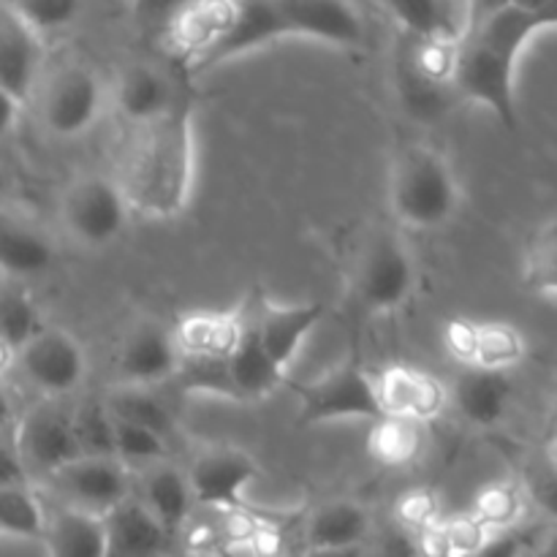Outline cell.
I'll use <instances>...</instances> for the list:
<instances>
[{
  "mask_svg": "<svg viewBox=\"0 0 557 557\" xmlns=\"http://www.w3.org/2000/svg\"><path fill=\"white\" fill-rule=\"evenodd\" d=\"M557 27V0L542 9L509 3L482 16L457 44L455 90L460 101L490 109L504 128H520L517 112V63L539 30Z\"/></svg>",
  "mask_w": 557,
  "mask_h": 557,
  "instance_id": "cell-1",
  "label": "cell"
},
{
  "mask_svg": "<svg viewBox=\"0 0 557 557\" xmlns=\"http://www.w3.org/2000/svg\"><path fill=\"white\" fill-rule=\"evenodd\" d=\"M120 185L131 210L147 218L180 215L194 188V101L185 92L150 123L134 125Z\"/></svg>",
  "mask_w": 557,
  "mask_h": 557,
  "instance_id": "cell-2",
  "label": "cell"
},
{
  "mask_svg": "<svg viewBox=\"0 0 557 557\" xmlns=\"http://www.w3.org/2000/svg\"><path fill=\"white\" fill-rule=\"evenodd\" d=\"M389 205L403 226H444L460 207V183L451 163L428 145L403 147L392 166Z\"/></svg>",
  "mask_w": 557,
  "mask_h": 557,
  "instance_id": "cell-3",
  "label": "cell"
},
{
  "mask_svg": "<svg viewBox=\"0 0 557 557\" xmlns=\"http://www.w3.org/2000/svg\"><path fill=\"white\" fill-rule=\"evenodd\" d=\"M288 386L297 400V424L302 428L341 422V419H368L370 422L384 413L379 392H375V373H370L359 357H348L346 362L335 364L319 379L294 381Z\"/></svg>",
  "mask_w": 557,
  "mask_h": 557,
  "instance_id": "cell-4",
  "label": "cell"
},
{
  "mask_svg": "<svg viewBox=\"0 0 557 557\" xmlns=\"http://www.w3.org/2000/svg\"><path fill=\"white\" fill-rule=\"evenodd\" d=\"M417 267L400 234L379 228L364 243L351 275V297L359 313H395L413 294Z\"/></svg>",
  "mask_w": 557,
  "mask_h": 557,
  "instance_id": "cell-5",
  "label": "cell"
},
{
  "mask_svg": "<svg viewBox=\"0 0 557 557\" xmlns=\"http://www.w3.org/2000/svg\"><path fill=\"white\" fill-rule=\"evenodd\" d=\"M128 196L114 177L85 174L63 196V223L76 243L103 248L125 232L131 218Z\"/></svg>",
  "mask_w": 557,
  "mask_h": 557,
  "instance_id": "cell-6",
  "label": "cell"
},
{
  "mask_svg": "<svg viewBox=\"0 0 557 557\" xmlns=\"http://www.w3.org/2000/svg\"><path fill=\"white\" fill-rule=\"evenodd\" d=\"M47 487L58 495L60 504L76 509L107 515L112 506L134 493L131 487V468L117 457L79 455L63 468L44 479Z\"/></svg>",
  "mask_w": 557,
  "mask_h": 557,
  "instance_id": "cell-7",
  "label": "cell"
},
{
  "mask_svg": "<svg viewBox=\"0 0 557 557\" xmlns=\"http://www.w3.org/2000/svg\"><path fill=\"white\" fill-rule=\"evenodd\" d=\"M16 364L25 379L49 397L71 395L87 375V357L79 341L71 332L49 324L16 351Z\"/></svg>",
  "mask_w": 557,
  "mask_h": 557,
  "instance_id": "cell-8",
  "label": "cell"
},
{
  "mask_svg": "<svg viewBox=\"0 0 557 557\" xmlns=\"http://www.w3.org/2000/svg\"><path fill=\"white\" fill-rule=\"evenodd\" d=\"M185 473L196 504L218 511H239L245 504V490L259 479L261 468L237 446H210L194 457Z\"/></svg>",
  "mask_w": 557,
  "mask_h": 557,
  "instance_id": "cell-9",
  "label": "cell"
},
{
  "mask_svg": "<svg viewBox=\"0 0 557 557\" xmlns=\"http://www.w3.org/2000/svg\"><path fill=\"white\" fill-rule=\"evenodd\" d=\"M11 438L30 479L52 476L58 468L79 457L71 411L58 406H36L22 413L11 430Z\"/></svg>",
  "mask_w": 557,
  "mask_h": 557,
  "instance_id": "cell-10",
  "label": "cell"
},
{
  "mask_svg": "<svg viewBox=\"0 0 557 557\" xmlns=\"http://www.w3.org/2000/svg\"><path fill=\"white\" fill-rule=\"evenodd\" d=\"M103 107L101 79L85 65H65L49 79L41 98L44 125L60 139L85 134Z\"/></svg>",
  "mask_w": 557,
  "mask_h": 557,
  "instance_id": "cell-11",
  "label": "cell"
},
{
  "mask_svg": "<svg viewBox=\"0 0 557 557\" xmlns=\"http://www.w3.org/2000/svg\"><path fill=\"white\" fill-rule=\"evenodd\" d=\"M288 38L357 49L368 41V25L351 0H277Z\"/></svg>",
  "mask_w": 557,
  "mask_h": 557,
  "instance_id": "cell-12",
  "label": "cell"
},
{
  "mask_svg": "<svg viewBox=\"0 0 557 557\" xmlns=\"http://www.w3.org/2000/svg\"><path fill=\"white\" fill-rule=\"evenodd\" d=\"M237 14V0H188L169 22L163 41L174 58L194 74L201 60L218 47Z\"/></svg>",
  "mask_w": 557,
  "mask_h": 557,
  "instance_id": "cell-13",
  "label": "cell"
},
{
  "mask_svg": "<svg viewBox=\"0 0 557 557\" xmlns=\"http://www.w3.org/2000/svg\"><path fill=\"white\" fill-rule=\"evenodd\" d=\"M177 364L180 348L172 326H163L158 321H141L139 326H134L114 359L117 384L141 386H158L163 381H172Z\"/></svg>",
  "mask_w": 557,
  "mask_h": 557,
  "instance_id": "cell-14",
  "label": "cell"
},
{
  "mask_svg": "<svg viewBox=\"0 0 557 557\" xmlns=\"http://www.w3.org/2000/svg\"><path fill=\"white\" fill-rule=\"evenodd\" d=\"M375 392H379L381 411L424 424L441 417L449 406V389L444 381L411 364H389L375 373Z\"/></svg>",
  "mask_w": 557,
  "mask_h": 557,
  "instance_id": "cell-15",
  "label": "cell"
},
{
  "mask_svg": "<svg viewBox=\"0 0 557 557\" xmlns=\"http://www.w3.org/2000/svg\"><path fill=\"white\" fill-rule=\"evenodd\" d=\"M250 310H253L256 330H259L261 343L270 351V357L288 373L294 357L299 354L302 343L308 341L310 332L321 324L326 308L321 302H299V305H277L267 297H248Z\"/></svg>",
  "mask_w": 557,
  "mask_h": 557,
  "instance_id": "cell-16",
  "label": "cell"
},
{
  "mask_svg": "<svg viewBox=\"0 0 557 557\" xmlns=\"http://www.w3.org/2000/svg\"><path fill=\"white\" fill-rule=\"evenodd\" d=\"M449 400L471 428H495L504 422L515 400V381L509 370L462 364V370L451 381Z\"/></svg>",
  "mask_w": 557,
  "mask_h": 557,
  "instance_id": "cell-17",
  "label": "cell"
},
{
  "mask_svg": "<svg viewBox=\"0 0 557 557\" xmlns=\"http://www.w3.org/2000/svg\"><path fill=\"white\" fill-rule=\"evenodd\" d=\"M239 313H243V326H239V337L234 343L232 354H228V368H232V379L234 386H237L239 403H256L281 389L288 381V375L270 357L264 343H261L248 299L239 305Z\"/></svg>",
  "mask_w": 557,
  "mask_h": 557,
  "instance_id": "cell-18",
  "label": "cell"
},
{
  "mask_svg": "<svg viewBox=\"0 0 557 557\" xmlns=\"http://www.w3.org/2000/svg\"><path fill=\"white\" fill-rule=\"evenodd\" d=\"M41 58V36L11 9L9 0H0V87L25 103L36 87Z\"/></svg>",
  "mask_w": 557,
  "mask_h": 557,
  "instance_id": "cell-19",
  "label": "cell"
},
{
  "mask_svg": "<svg viewBox=\"0 0 557 557\" xmlns=\"http://www.w3.org/2000/svg\"><path fill=\"white\" fill-rule=\"evenodd\" d=\"M283 38L288 36L277 0H237V14H234L232 27L218 41V47L201 60L196 71L215 69V65L228 63V60L239 58V54L270 47V44L283 41Z\"/></svg>",
  "mask_w": 557,
  "mask_h": 557,
  "instance_id": "cell-20",
  "label": "cell"
},
{
  "mask_svg": "<svg viewBox=\"0 0 557 557\" xmlns=\"http://www.w3.org/2000/svg\"><path fill=\"white\" fill-rule=\"evenodd\" d=\"M392 76H395V90L403 109H406L408 117L419 120V123H441V120L455 109V103L460 101V96H457L451 82H444L438 79V76L428 74V71L413 60L406 41H403V36L395 47Z\"/></svg>",
  "mask_w": 557,
  "mask_h": 557,
  "instance_id": "cell-21",
  "label": "cell"
},
{
  "mask_svg": "<svg viewBox=\"0 0 557 557\" xmlns=\"http://www.w3.org/2000/svg\"><path fill=\"white\" fill-rule=\"evenodd\" d=\"M185 90L174 85L172 76L150 63H131L120 74L117 90H114V107L120 117L134 128V125L150 123L158 114L172 109Z\"/></svg>",
  "mask_w": 557,
  "mask_h": 557,
  "instance_id": "cell-22",
  "label": "cell"
},
{
  "mask_svg": "<svg viewBox=\"0 0 557 557\" xmlns=\"http://www.w3.org/2000/svg\"><path fill=\"white\" fill-rule=\"evenodd\" d=\"M403 33L460 44L471 33L473 0H381Z\"/></svg>",
  "mask_w": 557,
  "mask_h": 557,
  "instance_id": "cell-23",
  "label": "cell"
},
{
  "mask_svg": "<svg viewBox=\"0 0 557 557\" xmlns=\"http://www.w3.org/2000/svg\"><path fill=\"white\" fill-rule=\"evenodd\" d=\"M103 525H107V557L158 555L169 549L172 542L166 528L134 493L103 515Z\"/></svg>",
  "mask_w": 557,
  "mask_h": 557,
  "instance_id": "cell-24",
  "label": "cell"
},
{
  "mask_svg": "<svg viewBox=\"0 0 557 557\" xmlns=\"http://www.w3.org/2000/svg\"><path fill=\"white\" fill-rule=\"evenodd\" d=\"M136 495L156 515V520L166 528L169 536L177 539L185 531L196 500L190 493L188 473L183 468L172 466L169 460L141 468L139 493Z\"/></svg>",
  "mask_w": 557,
  "mask_h": 557,
  "instance_id": "cell-25",
  "label": "cell"
},
{
  "mask_svg": "<svg viewBox=\"0 0 557 557\" xmlns=\"http://www.w3.org/2000/svg\"><path fill=\"white\" fill-rule=\"evenodd\" d=\"M44 547L60 557H107V525L103 515L76 509L69 504L47 506Z\"/></svg>",
  "mask_w": 557,
  "mask_h": 557,
  "instance_id": "cell-26",
  "label": "cell"
},
{
  "mask_svg": "<svg viewBox=\"0 0 557 557\" xmlns=\"http://www.w3.org/2000/svg\"><path fill=\"white\" fill-rule=\"evenodd\" d=\"M368 536V509L351 498H332L315 506L305 525V542L313 553H348Z\"/></svg>",
  "mask_w": 557,
  "mask_h": 557,
  "instance_id": "cell-27",
  "label": "cell"
},
{
  "mask_svg": "<svg viewBox=\"0 0 557 557\" xmlns=\"http://www.w3.org/2000/svg\"><path fill=\"white\" fill-rule=\"evenodd\" d=\"M243 313L237 310H196L185 313L172 326L180 354H207L228 357L239 337Z\"/></svg>",
  "mask_w": 557,
  "mask_h": 557,
  "instance_id": "cell-28",
  "label": "cell"
},
{
  "mask_svg": "<svg viewBox=\"0 0 557 557\" xmlns=\"http://www.w3.org/2000/svg\"><path fill=\"white\" fill-rule=\"evenodd\" d=\"M54 248L38 228L0 212V272L14 281L38 277L52 267Z\"/></svg>",
  "mask_w": 557,
  "mask_h": 557,
  "instance_id": "cell-29",
  "label": "cell"
},
{
  "mask_svg": "<svg viewBox=\"0 0 557 557\" xmlns=\"http://www.w3.org/2000/svg\"><path fill=\"white\" fill-rule=\"evenodd\" d=\"M368 451L379 466L384 468H408L422 457L424 451V422L397 417V413H381L370 419Z\"/></svg>",
  "mask_w": 557,
  "mask_h": 557,
  "instance_id": "cell-30",
  "label": "cell"
},
{
  "mask_svg": "<svg viewBox=\"0 0 557 557\" xmlns=\"http://www.w3.org/2000/svg\"><path fill=\"white\" fill-rule=\"evenodd\" d=\"M103 403L109 406L112 417L156 430L163 438L172 441L174 433H177V422H174L172 408H169L166 400L158 395L156 386L114 384L112 389L107 392V397H103Z\"/></svg>",
  "mask_w": 557,
  "mask_h": 557,
  "instance_id": "cell-31",
  "label": "cell"
},
{
  "mask_svg": "<svg viewBox=\"0 0 557 557\" xmlns=\"http://www.w3.org/2000/svg\"><path fill=\"white\" fill-rule=\"evenodd\" d=\"M44 522H47V504L30 482L0 487V533L3 536L41 542Z\"/></svg>",
  "mask_w": 557,
  "mask_h": 557,
  "instance_id": "cell-32",
  "label": "cell"
},
{
  "mask_svg": "<svg viewBox=\"0 0 557 557\" xmlns=\"http://www.w3.org/2000/svg\"><path fill=\"white\" fill-rule=\"evenodd\" d=\"M180 389L190 395H212L223 400L239 403L237 386H234L228 357H207V354H180L177 373L172 375Z\"/></svg>",
  "mask_w": 557,
  "mask_h": 557,
  "instance_id": "cell-33",
  "label": "cell"
},
{
  "mask_svg": "<svg viewBox=\"0 0 557 557\" xmlns=\"http://www.w3.org/2000/svg\"><path fill=\"white\" fill-rule=\"evenodd\" d=\"M522 283L528 292L557 297V212L533 232L528 243Z\"/></svg>",
  "mask_w": 557,
  "mask_h": 557,
  "instance_id": "cell-34",
  "label": "cell"
},
{
  "mask_svg": "<svg viewBox=\"0 0 557 557\" xmlns=\"http://www.w3.org/2000/svg\"><path fill=\"white\" fill-rule=\"evenodd\" d=\"M525 357V337L506 321H476L471 364L511 370Z\"/></svg>",
  "mask_w": 557,
  "mask_h": 557,
  "instance_id": "cell-35",
  "label": "cell"
},
{
  "mask_svg": "<svg viewBox=\"0 0 557 557\" xmlns=\"http://www.w3.org/2000/svg\"><path fill=\"white\" fill-rule=\"evenodd\" d=\"M44 326L41 310L22 286L0 288V341L20 351L33 335Z\"/></svg>",
  "mask_w": 557,
  "mask_h": 557,
  "instance_id": "cell-36",
  "label": "cell"
},
{
  "mask_svg": "<svg viewBox=\"0 0 557 557\" xmlns=\"http://www.w3.org/2000/svg\"><path fill=\"white\" fill-rule=\"evenodd\" d=\"M169 444L172 441L163 438L156 430L114 417V457L123 460L131 471H141L152 462L169 460Z\"/></svg>",
  "mask_w": 557,
  "mask_h": 557,
  "instance_id": "cell-37",
  "label": "cell"
},
{
  "mask_svg": "<svg viewBox=\"0 0 557 557\" xmlns=\"http://www.w3.org/2000/svg\"><path fill=\"white\" fill-rule=\"evenodd\" d=\"M79 455L114 457V417L103 400H85L76 411H71Z\"/></svg>",
  "mask_w": 557,
  "mask_h": 557,
  "instance_id": "cell-38",
  "label": "cell"
},
{
  "mask_svg": "<svg viewBox=\"0 0 557 557\" xmlns=\"http://www.w3.org/2000/svg\"><path fill=\"white\" fill-rule=\"evenodd\" d=\"M9 5L38 36H49L74 25L85 9V0H9Z\"/></svg>",
  "mask_w": 557,
  "mask_h": 557,
  "instance_id": "cell-39",
  "label": "cell"
},
{
  "mask_svg": "<svg viewBox=\"0 0 557 557\" xmlns=\"http://www.w3.org/2000/svg\"><path fill=\"white\" fill-rule=\"evenodd\" d=\"M522 511V493L509 482L490 484L479 493L473 515L487 528H509Z\"/></svg>",
  "mask_w": 557,
  "mask_h": 557,
  "instance_id": "cell-40",
  "label": "cell"
},
{
  "mask_svg": "<svg viewBox=\"0 0 557 557\" xmlns=\"http://www.w3.org/2000/svg\"><path fill=\"white\" fill-rule=\"evenodd\" d=\"M188 0H131V22L145 38H163L169 22Z\"/></svg>",
  "mask_w": 557,
  "mask_h": 557,
  "instance_id": "cell-41",
  "label": "cell"
},
{
  "mask_svg": "<svg viewBox=\"0 0 557 557\" xmlns=\"http://www.w3.org/2000/svg\"><path fill=\"white\" fill-rule=\"evenodd\" d=\"M438 500L433 498V493L428 490H413V493H406L397 504V517L406 528H413V531H424L433 522H438Z\"/></svg>",
  "mask_w": 557,
  "mask_h": 557,
  "instance_id": "cell-42",
  "label": "cell"
},
{
  "mask_svg": "<svg viewBox=\"0 0 557 557\" xmlns=\"http://www.w3.org/2000/svg\"><path fill=\"white\" fill-rule=\"evenodd\" d=\"M473 341H476V321L473 319H451L444 326V346L455 362L471 364Z\"/></svg>",
  "mask_w": 557,
  "mask_h": 557,
  "instance_id": "cell-43",
  "label": "cell"
},
{
  "mask_svg": "<svg viewBox=\"0 0 557 557\" xmlns=\"http://www.w3.org/2000/svg\"><path fill=\"white\" fill-rule=\"evenodd\" d=\"M528 495H531L533 504H536L544 515H549L553 520H557V473L553 471L549 462L544 471H539L536 476L531 479V484H528Z\"/></svg>",
  "mask_w": 557,
  "mask_h": 557,
  "instance_id": "cell-44",
  "label": "cell"
},
{
  "mask_svg": "<svg viewBox=\"0 0 557 557\" xmlns=\"http://www.w3.org/2000/svg\"><path fill=\"white\" fill-rule=\"evenodd\" d=\"M20 482H30V473H27L25 462H22L20 451H16L11 433L0 435V487Z\"/></svg>",
  "mask_w": 557,
  "mask_h": 557,
  "instance_id": "cell-45",
  "label": "cell"
},
{
  "mask_svg": "<svg viewBox=\"0 0 557 557\" xmlns=\"http://www.w3.org/2000/svg\"><path fill=\"white\" fill-rule=\"evenodd\" d=\"M20 109H22L20 98L11 96L9 90H3V87H0V139H3L11 128H14L16 117H20Z\"/></svg>",
  "mask_w": 557,
  "mask_h": 557,
  "instance_id": "cell-46",
  "label": "cell"
},
{
  "mask_svg": "<svg viewBox=\"0 0 557 557\" xmlns=\"http://www.w3.org/2000/svg\"><path fill=\"white\" fill-rule=\"evenodd\" d=\"M16 424V413H14V403H11V397L5 395V389L0 386V435L11 433Z\"/></svg>",
  "mask_w": 557,
  "mask_h": 557,
  "instance_id": "cell-47",
  "label": "cell"
},
{
  "mask_svg": "<svg viewBox=\"0 0 557 557\" xmlns=\"http://www.w3.org/2000/svg\"><path fill=\"white\" fill-rule=\"evenodd\" d=\"M547 433H549V444H553V441H557V400L553 403V411H549Z\"/></svg>",
  "mask_w": 557,
  "mask_h": 557,
  "instance_id": "cell-48",
  "label": "cell"
},
{
  "mask_svg": "<svg viewBox=\"0 0 557 557\" xmlns=\"http://www.w3.org/2000/svg\"><path fill=\"white\" fill-rule=\"evenodd\" d=\"M511 3L522 5V9H542V5L553 3V0H511Z\"/></svg>",
  "mask_w": 557,
  "mask_h": 557,
  "instance_id": "cell-49",
  "label": "cell"
},
{
  "mask_svg": "<svg viewBox=\"0 0 557 557\" xmlns=\"http://www.w3.org/2000/svg\"><path fill=\"white\" fill-rule=\"evenodd\" d=\"M5 190H9V177H5V172L0 169V199L5 196Z\"/></svg>",
  "mask_w": 557,
  "mask_h": 557,
  "instance_id": "cell-50",
  "label": "cell"
},
{
  "mask_svg": "<svg viewBox=\"0 0 557 557\" xmlns=\"http://www.w3.org/2000/svg\"><path fill=\"white\" fill-rule=\"evenodd\" d=\"M549 455H557V441H553V444H549Z\"/></svg>",
  "mask_w": 557,
  "mask_h": 557,
  "instance_id": "cell-51",
  "label": "cell"
}]
</instances>
